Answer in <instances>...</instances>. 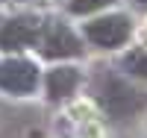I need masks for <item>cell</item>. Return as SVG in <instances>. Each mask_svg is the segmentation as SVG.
<instances>
[{"instance_id": "7", "label": "cell", "mask_w": 147, "mask_h": 138, "mask_svg": "<svg viewBox=\"0 0 147 138\" xmlns=\"http://www.w3.org/2000/svg\"><path fill=\"white\" fill-rule=\"evenodd\" d=\"M124 68L129 73H136V77L147 79V53H144V50H132V53L124 59Z\"/></svg>"}, {"instance_id": "2", "label": "cell", "mask_w": 147, "mask_h": 138, "mask_svg": "<svg viewBox=\"0 0 147 138\" xmlns=\"http://www.w3.org/2000/svg\"><path fill=\"white\" fill-rule=\"evenodd\" d=\"M132 32V24L127 15H106V18H97L91 24H85V35H88V41L103 47V50H115L121 44H127Z\"/></svg>"}, {"instance_id": "1", "label": "cell", "mask_w": 147, "mask_h": 138, "mask_svg": "<svg viewBox=\"0 0 147 138\" xmlns=\"http://www.w3.org/2000/svg\"><path fill=\"white\" fill-rule=\"evenodd\" d=\"M100 106L112 118H132L147 106V97L138 88H132L129 82H124L121 77L106 73L100 82Z\"/></svg>"}, {"instance_id": "9", "label": "cell", "mask_w": 147, "mask_h": 138, "mask_svg": "<svg viewBox=\"0 0 147 138\" xmlns=\"http://www.w3.org/2000/svg\"><path fill=\"white\" fill-rule=\"evenodd\" d=\"M136 3H141V6H147V0H136Z\"/></svg>"}, {"instance_id": "3", "label": "cell", "mask_w": 147, "mask_h": 138, "mask_svg": "<svg viewBox=\"0 0 147 138\" xmlns=\"http://www.w3.org/2000/svg\"><path fill=\"white\" fill-rule=\"evenodd\" d=\"M38 85V68L30 59H6L0 62V88L9 94H30Z\"/></svg>"}, {"instance_id": "8", "label": "cell", "mask_w": 147, "mask_h": 138, "mask_svg": "<svg viewBox=\"0 0 147 138\" xmlns=\"http://www.w3.org/2000/svg\"><path fill=\"white\" fill-rule=\"evenodd\" d=\"M109 3H115V0H71L68 9L74 15H88V12H97V9H103Z\"/></svg>"}, {"instance_id": "4", "label": "cell", "mask_w": 147, "mask_h": 138, "mask_svg": "<svg viewBox=\"0 0 147 138\" xmlns=\"http://www.w3.org/2000/svg\"><path fill=\"white\" fill-rule=\"evenodd\" d=\"M41 53L47 59H68V56H80L82 44L62 21H47L41 32Z\"/></svg>"}, {"instance_id": "6", "label": "cell", "mask_w": 147, "mask_h": 138, "mask_svg": "<svg viewBox=\"0 0 147 138\" xmlns=\"http://www.w3.org/2000/svg\"><path fill=\"white\" fill-rule=\"evenodd\" d=\"M80 85V71L77 68H56L47 73V97L50 100H65L74 94V88Z\"/></svg>"}, {"instance_id": "5", "label": "cell", "mask_w": 147, "mask_h": 138, "mask_svg": "<svg viewBox=\"0 0 147 138\" xmlns=\"http://www.w3.org/2000/svg\"><path fill=\"white\" fill-rule=\"evenodd\" d=\"M41 35V24L35 15H15L0 24V50H21L35 44Z\"/></svg>"}]
</instances>
